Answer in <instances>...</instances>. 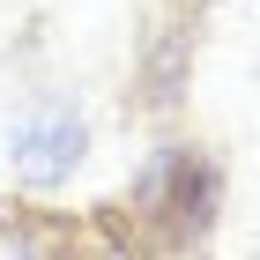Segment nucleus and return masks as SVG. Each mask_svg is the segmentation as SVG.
I'll list each match as a JSON object with an SVG mask.
<instances>
[{
  "label": "nucleus",
  "instance_id": "f03ea898",
  "mask_svg": "<svg viewBox=\"0 0 260 260\" xmlns=\"http://www.w3.org/2000/svg\"><path fill=\"white\" fill-rule=\"evenodd\" d=\"M186 45H193V30H186V22H164L156 45H149V97H156V104L179 97V82H186Z\"/></svg>",
  "mask_w": 260,
  "mask_h": 260
},
{
  "label": "nucleus",
  "instance_id": "f257e3e1",
  "mask_svg": "<svg viewBox=\"0 0 260 260\" xmlns=\"http://www.w3.org/2000/svg\"><path fill=\"white\" fill-rule=\"evenodd\" d=\"M82 119L67 112V104H38L30 119H15V134H8V164H15L22 186H60L67 171L82 164Z\"/></svg>",
  "mask_w": 260,
  "mask_h": 260
}]
</instances>
